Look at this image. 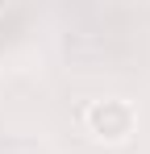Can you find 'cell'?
Wrapping results in <instances>:
<instances>
[{
  "mask_svg": "<svg viewBox=\"0 0 150 154\" xmlns=\"http://www.w3.org/2000/svg\"><path fill=\"white\" fill-rule=\"evenodd\" d=\"M83 125H88V133L96 142L121 146V142H129V133L138 125V112H133V104L125 96H100V100H92L83 108Z\"/></svg>",
  "mask_w": 150,
  "mask_h": 154,
  "instance_id": "1",
  "label": "cell"
}]
</instances>
